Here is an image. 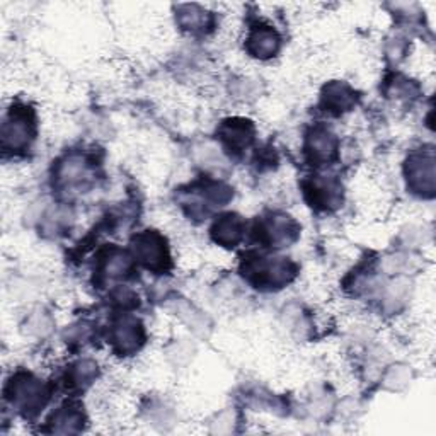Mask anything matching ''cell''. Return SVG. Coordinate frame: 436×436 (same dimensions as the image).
<instances>
[{"label":"cell","mask_w":436,"mask_h":436,"mask_svg":"<svg viewBox=\"0 0 436 436\" xmlns=\"http://www.w3.org/2000/svg\"><path fill=\"white\" fill-rule=\"evenodd\" d=\"M241 220H237V217H234V215H227V217H223V220L217 222L213 232L217 234V241L234 246L241 239Z\"/></svg>","instance_id":"6da1fadb"}]
</instances>
